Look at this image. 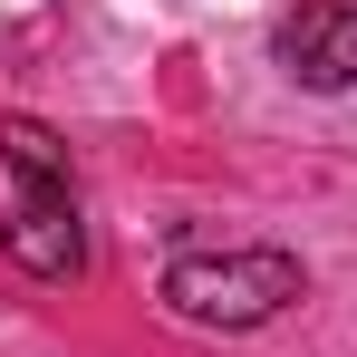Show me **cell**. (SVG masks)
I'll use <instances>...</instances> for the list:
<instances>
[{
	"instance_id": "277c9868",
	"label": "cell",
	"mask_w": 357,
	"mask_h": 357,
	"mask_svg": "<svg viewBox=\"0 0 357 357\" xmlns=\"http://www.w3.org/2000/svg\"><path fill=\"white\" fill-rule=\"evenodd\" d=\"M0 165H10L20 183H68V145L39 116H0Z\"/></svg>"
},
{
	"instance_id": "3957f363",
	"label": "cell",
	"mask_w": 357,
	"mask_h": 357,
	"mask_svg": "<svg viewBox=\"0 0 357 357\" xmlns=\"http://www.w3.org/2000/svg\"><path fill=\"white\" fill-rule=\"evenodd\" d=\"M271 59L290 68L299 87H319V97L357 87V10L348 0H299L290 20L271 29Z\"/></svg>"
},
{
	"instance_id": "6da1fadb",
	"label": "cell",
	"mask_w": 357,
	"mask_h": 357,
	"mask_svg": "<svg viewBox=\"0 0 357 357\" xmlns=\"http://www.w3.org/2000/svg\"><path fill=\"white\" fill-rule=\"evenodd\" d=\"M299 290H309L299 251H183V261H165V309L183 328H222V338L271 328Z\"/></svg>"
},
{
	"instance_id": "7a4b0ae2",
	"label": "cell",
	"mask_w": 357,
	"mask_h": 357,
	"mask_svg": "<svg viewBox=\"0 0 357 357\" xmlns=\"http://www.w3.org/2000/svg\"><path fill=\"white\" fill-rule=\"evenodd\" d=\"M0 251H10V271H29V280H77V271H87V222H77L68 183H20V203H10V222H0Z\"/></svg>"
}]
</instances>
